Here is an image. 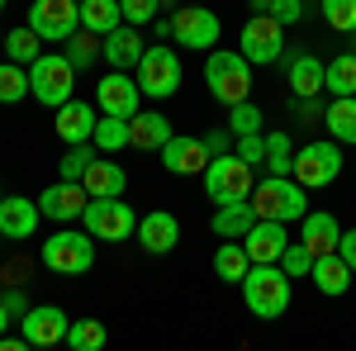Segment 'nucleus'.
I'll list each match as a JSON object with an SVG mask.
<instances>
[{"label":"nucleus","instance_id":"36","mask_svg":"<svg viewBox=\"0 0 356 351\" xmlns=\"http://www.w3.org/2000/svg\"><path fill=\"white\" fill-rule=\"evenodd\" d=\"M43 48H48V43H43V38H38V33H33V28H10V33H5V53H10V62H33V57L43 53Z\"/></svg>","mask_w":356,"mask_h":351},{"label":"nucleus","instance_id":"43","mask_svg":"<svg viewBox=\"0 0 356 351\" xmlns=\"http://www.w3.org/2000/svg\"><path fill=\"white\" fill-rule=\"evenodd\" d=\"M233 152H238L247 166H266V133H243L233 142Z\"/></svg>","mask_w":356,"mask_h":351},{"label":"nucleus","instance_id":"44","mask_svg":"<svg viewBox=\"0 0 356 351\" xmlns=\"http://www.w3.org/2000/svg\"><path fill=\"white\" fill-rule=\"evenodd\" d=\"M0 304H5V309L15 313V323H19V318L29 313V295L19 290V285H5V290H0Z\"/></svg>","mask_w":356,"mask_h":351},{"label":"nucleus","instance_id":"16","mask_svg":"<svg viewBox=\"0 0 356 351\" xmlns=\"http://www.w3.org/2000/svg\"><path fill=\"white\" fill-rule=\"evenodd\" d=\"M86 204H90L86 186H81V181H62V176H57V186H48L43 195H38V209H43V218H53V223H72V218H81Z\"/></svg>","mask_w":356,"mask_h":351},{"label":"nucleus","instance_id":"3","mask_svg":"<svg viewBox=\"0 0 356 351\" xmlns=\"http://www.w3.org/2000/svg\"><path fill=\"white\" fill-rule=\"evenodd\" d=\"M204 85L214 90V100H219V105L252 100V62H247L243 53L209 48V53H204Z\"/></svg>","mask_w":356,"mask_h":351},{"label":"nucleus","instance_id":"38","mask_svg":"<svg viewBox=\"0 0 356 351\" xmlns=\"http://www.w3.org/2000/svg\"><path fill=\"white\" fill-rule=\"evenodd\" d=\"M261 109L252 105V100H238V105H228V129H233V138H243V133H261Z\"/></svg>","mask_w":356,"mask_h":351},{"label":"nucleus","instance_id":"2","mask_svg":"<svg viewBox=\"0 0 356 351\" xmlns=\"http://www.w3.org/2000/svg\"><path fill=\"white\" fill-rule=\"evenodd\" d=\"M252 209L257 218H275V223H300L309 214V190L295 176H266L252 186Z\"/></svg>","mask_w":356,"mask_h":351},{"label":"nucleus","instance_id":"53","mask_svg":"<svg viewBox=\"0 0 356 351\" xmlns=\"http://www.w3.org/2000/svg\"><path fill=\"white\" fill-rule=\"evenodd\" d=\"M352 53H356V33H352Z\"/></svg>","mask_w":356,"mask_h":351},{"label":"nucleus","instance_id":"8","mask_svg":"<svg viewBox=\"0 0 356 351\" xmlns=\"http://www.w3.org/2000/svg\"><path fill=\"white\" fill-rule=\"evenodd\" d=\"M38 256H43V266L53 270V275H86V270L95 266V238L76 233V228H62V233H53L43 243Z\"/></svg>","mask_w":356,"mask_h":351},{"label":"nucleus","instance_id":"24","mask_svg":"<svg viewBox=\"0 0 356 351\" xmlns=\"http://www.w3.org/2000/svg\"><path fill=\"white\" fill-rule=\"evenodd\" d=\"M352 275L356 270L337 256V252H323V256H314V270H309V280H314V290L318 295H328V299H337V295H347V285H352Z\"/></svg>","mask_w":356,"mask_h":351},{"label":"nucleus","instance_id":"5","mask_svg":"<svg viewBox=\"0 0 356 351\" xmlns=\"http://www.w3.org/2000/svg\"><path fill=\"white\" fill-rule=\"evenodd\" d=\"M252 186H257V166H247L238 152H219L204 166V195L214 204H238V199H252Z\"/></svg>","mask_w":356,"mask_h":351},{"label":"nucleus","instance_id":"10","mask_svg":"<svg viewBox=\"0 0 356 351\" xmlns=\"http://www.w3.org/2000/svg\"><path fill=\"white\" fill-rule=\"evenodd\" d=\"M81 223L95 243H129V233L138 228V214L134 204H124V195H114V199H90Z\"/></svg>","mask_w":356,"mask_h":351},{"label":"nucleus","instance_id":"28","mask_svg":"<svg viewBox=\"0 0 356 351\" xmlns=\"http://www.w3.org/2000/svg\"><path fill=\"white\" fill-rule=\"evenodd\" d=\"M257 223V209H252V199H238V204H219L214 218H209V228L219 233V238H247V228Z\"/></svg>","mask_w":356,"mask_h":351},{"label":"nucleus","instance_id":"47","mask_svg":"<svg viewBox=\"0 0 356 351\" xmlns=\"http://www.w3.org/2000/svg\"><path fill=\"white\" fill-rule=\"evenodd\" d=\"M337 256H342V261L356 270V228H347V233L337 238Z\"/></svg>","mask_w":356,"mask_h":351},{"label":"nucleus","instance_id":"31","mask_svg":"<svg viewBox=\"0 0 356 351\" xmlns=\"http://www.w3.org/2000/svg\"><path fill=\"white\" fill-rule=\"evenodd\" d=\"M323 90L328 95H356V53H337L332 62H323Z\"/></svg>","mask_w":356,"mask_h":351},{"label":"nucleus","instance_id":"49","mask_svg":"<svg viewBox=\"0 0 356 351\" xmlns=\"http://www.w3.org/2000/svg\"><path fill=\"white\" fill-rule=\"evenodd\" d=\"M300 114H304V119H323V109H318V100H300Z\"/></svg>","mask_w":356,"mask_h":351},{"label":"nucleus","instance_id":"13","mask_svg":"<svg viewBox=\"0 0 356 351\" xmlns=\"http://www.w3.org/2000/svg\"><path fill=\"white\" fill-rule=\"evenodd\" d=\"M138 100H143V90H138V81L129 76V72H114L110 67V76H100V85H95V109H100V114L134 119Z\"/></svg>","mask_w":356,"mask_h":351},{"label":"nucleus","instance_id":"54","mask_svg":"<svg viewBox=\"0 0 356 351\" xmlns=\"http://www.w3.org/2000/svg\"><path fill=\"white\" fill-rule=\"evenodd\" d=\"M0 15H5V0H0Z\"/></svg>","mask_w":356,"mask_h":351},{"label":"nucleus","instance_id":"40","mask_svg":"<svg viewBox=\"0 0 356 351\" xmlns=\"http://www.w3.org/2000/svg\"><path fill=\"white\" fill-rule=\"evenodd\" d=\"M323 19L337 33H356V0H323Z\"/></svg>","mask_w":356,"mask_h":351},{"label":"nucleus","instance_id":"26","mask_svg":"<svg viewBox=\"0 0 356 351\" xmlns=\"http://www.w3.org/2000/svg\"><path fill=\"white\" fill-rule=\"evenodd\" d=\"M337 238H342V228H337V218L323 214V209H309L300 218V243L314 252V256H323V252H337Z\"/></svg>","mask_w":356,"mask_h":351},{"label":"nucleus","instance_id":"33","mask_svg":"<svg viewBox=\"0 0 356 351\" xmlns=\"http://www.w3.org/2000/svg\"><path fill=\"white\" fill-rule=\"evenodd\" d=\"M29 100V67L24 62H0V105H19Z\"/></svg>","mask_w":356,"mask_h":351},{"label":"nucleus","instance_id":"55","mask_svg":"<svg viewBox=\"0 0 356 351\" xmlns=\"http://www.w3.org/2000/svg\"><path fill=\"white\" fill-rule=\"evenodd\" d=\"M0 243H5V238H0Z\"/></svg>","mask_w":356,"mask_h":351},{"label":"nucleus","instance_id":"34","mask_svg":"<svg viewBox=\"0 0 356 351\" xmlns=\"http://www.w3.org/2000/svg\"><path fill=\"white\" fill-rule=\"evenodd\" d=\"M290 166H295V142L285 129H275L266 133V176H290Z\"/></svg>","mask_w":356,"mask_h":351},{"label":"nucleus","instance_id":"1","mask_svg":"<svg viewBox=\"0 0 356 351\" xmlns=\"http://www.w3.org/2000/svg\"><path fill=\"white\" fill-rule=\"evenodd\" d=\"M243 304L252 318H280L290 309V275L280 261H252L243 275Z\"/></svg>","mask_w":356,"mask_h":351},{"label":"nucleus","instance_id":"15","mask_svg":"<svg viewBox=\"0 0 356 351\" xmlns=\"http://www.w3.org/2000/svg\"><path fill=\"white\" fill-rule=\"evenodd\" d=\"M162 166L171 171V176H204V166H209V147H204V138L171 133L162 142Z\"/></svg>","mask_w":356,"mask_h":351},{"label":"nucleus","instance_id":"46","mask_svg":"<svg viewBox=\"0 0 356 351\" xmlns=\"http://www.w3.org/2000/svg\"><path fill=\"white\" fill-rule=\"evenodd\" d=\"M233 129H219V133H204V147H209V157H219V152H233Z\"/></svg>","mask_w":356,"mask_h":351},{"label":"nucleus","instance_id":"6","mask_svg":"<svg viewBox=\"0 0 356 351\" xmlns=\"http://www.w3.org/2000/svg\"><path fill=\"white\" fill-rule=\"evenodd\" d=\"M134 81H138V90H143L147 100H171V95L181 90V81H186L181 53H171L166 43L147 48V53L138 57V67H134Z\"/></svg>","mask_w":356,"mask_h":351},{"label":"nucleus","instance_id":"56","mask_svg":"<svg viewBox=\"0 0 356 351\" xmlns=\"http://www.w3.org/2000/svg\"><path fill=\"white\" fill-rule=\"evenodd\" d=\"M0 290H5V285H0Z\"/></svg>","mask_w":356,"mask_h":351},{"label":"nucleus","instance_id":"12","mask_svg":"<svg viewBox=\"0 0 356 351\" xmlns=\"http://www.w3.org/2000/svg\"><path fill=\"white\" fill-rule=\"evenodd\" d=\"M238 53H243L252 67H271V62H280V53H285V24H280L275 15H252V19L243 24Z\"/></svg>","mask_w":356,"mask_h":351},{"label":"nucleus","instance_id":"41","mask_svg":"<svg viewBox=\"0 0 356 351\" xmlns=\"http://www.w3.org/2000/svg\"><path fill=\"white\" fill-rule=\"evenodd\" d=\"M95 142H76V147H67V157H62V181H81L86 166L95 162V152H90Z\"/></svg>","mask_w":356,"mask_h":351},{"label":"nucleus","instance_id":"32","mask_svg":"<svg viewBox=\"0 0 356 351\" xmlns=\"http://www.w3.org/2000/svg\"><path fill=\"white\" fill-rule=\"evenodd\" d=\"M95 152H124L129 147V119H119V114H100V124H95Z\"/></svg>","mask_w":356,"mask_h":351},{"label":"nucleus","instance_id":"11","mask_svg":"<svg viewBox=\"0 0 356 351\" xmlns=\"http://www.w3.org/2000/svg\"><path fill=\"white\" fill-rule=\"evenodd\" d=\"M29 28L43 43H67L81 28V0H33L29 5Z\"/></svg>","mask_w":356,"mask_h":351},{"label":"nucleus","instance_id":"42","mask_svg":"<svg viewBox=\"0 0 356 351\" xmlns=\"http://www.w3.org/2000/svg\"><path fill=\"white\" fill-rule=\"evenodd\" d=\"M119 10H124V24H152L157 15H166L162 0H119Z\"/></svg>","mask_w":356,"mask_h":351},{"label":"nucleus","instance_id":"48","mask_svg":"<svg viewBox=\"0 0 356 351\" xmlns=\"http://www.w3.org/2000/svg\"><path fill=\"white\" fill-rule=\"evenodd\" d=\"M24 347H29L24 332H19V337H15V332H0V351H24Z\"/></svg>","mask_w":356,"mask_h":351},{"label":"nucleus","instance_id":"4","mask_svg":"<svg viewBox=\"0 0 356 351\" xmlns=\"http://www.w3.org/2000/svg\"><path fill=\"white\" fill-rule=\"evenodd\" d=\"M72 90H76V67L67 62V53H38L29 62V95L38 105H48V109L67 105Z\"/></svg>","mask_w":356,"mask_h":351},{"label":"nucleus","instance_id":"51","mask_svg":"<svg viewBox=\"0 0 356 351\" xmlns=\"http://www.w3.org/2000/svg\"><path fill=\"white\" fill-rule=\"evenodd\" d=\"M10 327H15V313H10V309L0 304V332H10Z\"/></svg>","mask_w":356,"mask_h":351},{"label":"nucleus","instance_id":"30","mask_svg":"<svg viewBox=\"0 0 356 351\" xmlns=\"http://www.w3.org/2000/svg\"><path fill=\"white\" fill-rule=\"evenodd\" d=\"M119 24H124V10H119V0H81V28H90L95 38L114 33Z\"/></svg>","mask_w":356,"mask_h":351},{"label":"nucleus","instance_id":"35","mask_svg":"<svg viewBox=\"0 0 356 351\" xmlns=\"http://www.w3.org/2000/svg\"><path fill=\"white\" fill-rule=\"evenodd\" d=\"M105 323L100 318H72V327H67V347L72 351H100L105 347Z\"/></svg>","mask_w":356,"mask_h":351},{"label":"nucleus","instance_id":"22","mask_svg":"<svg viewBox=\"0 0 356 351\" xmlns=\"http://www.w3.org/2000/svg\"><path fill=\"white\" fill-rule=\"evenodd\" d=\"M285 81L295 90V100H318L323 95V62H318V53H290L285 57Z\"/></svg>","mask_w":356,"mask_h":351},{"label":"nucleus","instance_id":"21","mask_svg":"<svg viewBox=\"0 0 356 351\" xmlns=\"http://www.w3.org/2000/svg\"><path fill=\"white\" fill-rule=\"evenodd\" d=\"M81 186H86V195H90V199H114V195H124V190H129V171L114 162L110 152H100L95 162L86 166Z\"/></svg>","mask_w":356,"mask_h":351},{"label":"nucleus","instance_id":"45","mask_svg":"<svg viewBox=\"0 0 356 351\" xmlns=\"http://www.w3.org/2000/svg\"><path fill=\"white\" fill-rule=\"evenodd\" d=\"M271 15H275V19H280L285 28H290V24H295V19L304 15V0H275V5H271Z\"/></svg>","mask_w":356,"mask_h":351},{"label":"nucleus","instance_id":"37","mask_svg":"<svg viewBox=\"0 0 356 351\" xmlns=\"http://www.w3.org/2000/svg\"><path fill=\"white\" fill-rule=\"evenodd\" d=\"M62 48H67V62H72L76 72H90V62L100 57V38H95L90 28H76V33H72Z\"/></svg>","mask_w":356,"mask_h":351},{"label":"nucleus","instance_id":"50","mask_svg":"<svg viewBox=\"0 0 356 351\" xmlns=\"http://www.w3.org/2000/svg\"><path fill=\"white\" fill-rule=\"evenodd\" d=\"M152 28H157V38H162V43L171 38V19H166V15H157V19H152Z\"/></svg>","mask_w":356,"mask_h":351},{"label":"nucleus","instance_id":"57","mask_svg":"<svg viewBox=\"0 0 356 351\" xmlns=\"http://www.w3.org/2000/svg\"><path fill=\"white\" fill-rule=\"evenodd\" d=\"M200 5H204V0H200Z\"/></svg>","mask_w":356,"mask_h":351},{"label":"nucleus","instance_id":"7","mask_svg":"<svg viewBox=\"0 0 356 351\" xmlns=\"http://www.w3.org/2000/svg\"><path fill=\"white\" fill-rule=\"evenodd\" d=\"M290 176H295L304 190L332 186V181L342 176V142H337V138H314V142L295 147V166H290Z\"/></svg>","mask_w":356,"mask_h":351},{"label":"nucleus","instance_id":"9","mask_svg":"<svg viewBox=\"0 0 356 351\" xmlns=\"http://www.w3.org/2000/svg\"><path fill=\"white\" fill-rule=\"evenodd\" d=\"M219 15L214 10H204L200 0H191L186 10H176L171 15V43L176 48H191V53H209V48H219Z\"/></svg>","mask_w":356,"mask_h":351},{"label":"nucleus","instance_id":"20","mask_svg":"<svg viewBox=\"0 0 356 351\" xmlns=\"http://www.w3.org/2000/svg\"><path fill=\"white\" fill-rule=\"evenodd\" d=\"M143 53H147V43H143L138 24H119L114 33H105V38H100V57L110 62L114 72H134Z\"/></svg>","mask_w":356,"mask_h":351},{"label":"nucleus","instance_id":"27","mask_svg":"<svg viewBox=\"0 0 356 351\" xmlns=\"http://www.w3.org/2000/svg\"><path fill=\"white\" fill-rule=\"evenodd\" d=\"M323 129L342 147H356V95H332L323 105Z\"/></svg>","mask_w":356,"mask_h":351},{"label":"nucleus","instance_id":"18","mask_svg":"<svg viewBox=\"0 0 356 351\" xmlns=\"http://www.w3.org/2000/svg\"><path fill=\"white\" fill-rule=\"evenodd\" d=\"M95 124H100V109H90V100H67V105H57V119L53 129L57 138L67 142V147H76V142H90L95 138Z\"/></svg>","mask_w":356,"mask_h":351},{"label":"nucleus","instance_id":"52","mask_svg":"<svg viewBox=\"0 0 356 351\" xmlns=\"http://www.w3.org/2000/svg\"><path fill=\"white\" fill-rule=\"evenodd\" d=\"M271 5L275 0H252V15H271Z\"/></svg>","mask_w":356,"mask_h":351},{"label":"nucleus","instance_id":"23","mask_svg":"<svg viewBox=\"0 0 356 351\" xmlns=\"http://www.w3.org/2000/svg\"><path fill=\"white\" fill-rule=\"evenodd\" d=\"M285 243H290V233H285V223H275V218H257V223L247 228V238H243L252 261H280Z\"/></svg>","mask_w":356,"mask_h":351},{"label":"nucleus","instance_id":"29","mask_svg":"<svg viewBox=\"0 0 356 351\" xmlns=\"http://www.w3.org/2000/svg\"><path fill=\"white\" fill-rule=\"evenodd\" d=\"M247 266H252V256H247L243 238H223V247L214 252V275H219V280H228V285H243Z\"/></svg>","mask_w":356,"mask_h":351},{"label":"nucleus","instance_id":"19","mask_svg":"<svg viewBox=\"0 0 356 351\" xmlns=\"http://www.w3.org/2000/svg\"><path fill=\"white\" fill-rule=\"evenodd\" d=\"M134 238L143 243V252H152V256H166L171 247L181 243V223H176V214H166V209H152V214L138 218Z\"/></svg>","mask_w":356,"mask_h":351},{"label":"nucleus","instance_id":"25","mask_svg":"<svg viewBox=\"0 0 356 351\" xmlns=\"http://www.w3.org/2000/svg\"><path fill=\"white\" fill-rule=\"evenodd\" d=\"M166 138H171V124L157 109H138L129 119V147H138V152H162Z\"/></svg>","mask_w":356,"mask_h":351},{"label":"nucleus","instance_id":"14","mask_svg":"<svg viewBox=\"0 0 356 351\" xmlns=\"http://www.w3.org/2000/svg\"><path fill=\"white\" fill-rule=\"evenodd\" d=\"M67 327L72 318L57 309V304H29V313L19 318V332L29 337V347H57V342H67Z\"/></svg>","mask_w":356,"mask_h":351},{"label":"nucleus","instance_id":"17","mask_svg":"<svg viewBox=\"0 0 356 351\" xmlns=\"http://www.w3.org/2000/svg\"><path fill=\"white\" fill-rule=\"evenodd\" d=\"M38 223H43L38 199H24V195L0 199V238H5V243H24V238H33Z\"/></svg>","mask_w":356,"mask_h":351},{"label":"nucleus","instance_id":"39","mask_svg":"<svg viewBox=\"0 0 356 351\" xmlns=\"http://www.w3.org/2000/svg\"><path fill=\"white\" fill-rule=\"evenodd\" d=\"M280 270H285L290 280L309 275V270H314V252H309L304 243H285V252H280Z\"/></svg>","mask_w":356,"mask_h":351}]
</instances>
